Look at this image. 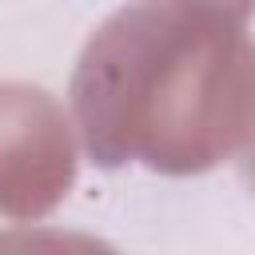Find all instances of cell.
<instances>
[{
    "instance_id": "1",
    "label": "cell",
    "mask_w": 255,
    "mask_h": 255,
    "mask_svg": "<svg viewBox=\"0 0 255 255\" xmlns=\"http://www.w3.org/2000/svg\"><path fill=\"white\" fill-rule=\"evenodd\" d=\"M255 0H135L84 48L72 104L100 163L199 171L255 120Z\"/></svg>"
}]
</instances>
